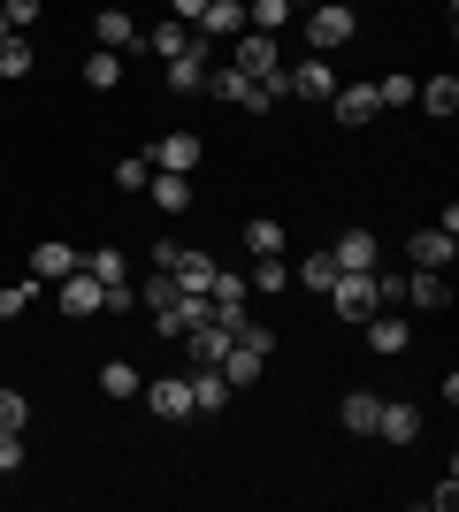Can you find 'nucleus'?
Segmentation results:
<instances>
[{
    "label": "nucleus",
    "mask_w": 459,
    "mask_h": 512,
    "mask_svg": "<svg viewBox=\"0 0 459 512\" xmlns=\"http://www.w3.org/2000/svg\"><path fill=\"white\" fill-rule=\"evenodd\" d=\"M31 421V398H23V390H8L0 383V428H23Z\"/></svg>",
    "instance_id": "e433bc0d"
},
{
    "label": "nucleus",
    "mask_w": 459,
    "mask_h": 512,
    "mask_svg": "<svg viewBox=\"0 0 459 512\" xmlns=\"http://www.w3.org/2000/svg\"><path fill=\"white\" fill-rule=\"evenodd\" d=\"M337 92V69L314 54V62H284V100H329Z\"/></svg>",
    "instance_id": "39448f33"
},
{
    "label": "nucleus",
    "mask_w": 459,
    "mask_h": 512,
    "mask_svg": "<svg viewBox=\"0 0 459 512\" xmlns=\"http://www.w3.org/2000/svg\"><path fill=\"white\" fill-rule=\"evenodd\" d=\"M360 329H368V352H375V360H398V352L414 344V329H406L398 314H383V306H375V314L360 321Z\"/></svg>",
    "instance_id": "f8f14e48"
},
{
    "label": "nucleus",
    "mask_w": 459,
    "mask_h": 512,
    "mask_svg": "<svg viewBox=\"0 0 459 512\" xmlns=\"http://www.w3.org/2000/svg\"><path fill=\"white\" fill-rule=\"evenodd\" d=\"M352 31H360V16H352L345 0H314V8H306V46H314V54L352 46Z\"/></svg>",
    "instance_id": "f03ea898"
},
{
    "label": "nucleus",
    "mask_w": 459,
    "mask_h": 512,
    "mask_svg": "<svg viewBox=\"0 0 459 512\" xmlns=\"http://www.w3.org/2000/svg\"><path fill=\"white\" fill-rule=\"evenodd\" d=\"M146 46H153V54H161V62H169V54H184V46H192V23H184V16L153 23V31H146Z\"/></svg>",
    "instance_id": "bb28decb"
},
{
    "label": "nucleus",
    "mask_w": 459,
    "mask_h": 512,
    "mask_svg": "<svg viewBox=\"0 0 459 512\" xmlns=\"http://www.w3.org/2000/svg\"><path fill=\"white\" fill-rule=\"evenodd\" d=\"M329 253H337V268H383V237L375 230H345Z\"/></svg>",
    "instance_id": "4468645a"
},
{
    "label": "nucleus",
    "mask_w": 459,
    "mask_h": 512,
    "mask_svg": "<svg viewBox=\"0 0 459 512\" xmlns=\"http://www.w3.org/2000/svg\"><path fill=\"white\" fill-rule=\"evenodd\" d=\"M322 299L337 306V314H345V321H368L375 306H383V291H375V268H345V276L329 283Z\"/></svg>",
    "instance_id": "7ed1b4c3"
},
{
    "label": "nucleus",
    "mask_w": 459,
    "mask_h": 512,
    "mask_svg": "<svg viewBox=\"0 0 459 512\" xmlns=\"http://www.w3.org/2000/svg\"><path fill=\"white\" fill-rule=\"evenodd\" d=\"M291 0H245V31H284Z\"/></svg>",
    "instance_id": "c756f323"
},
{
    "label": "nucleus",
    "mask_w": 459,
    "mask_h": 512,
    "mask_svg": "<svg viewBox=\"0 0 459 512\" xmlns=\"http://www.w3.org/2000/svg\"><path fill=\"white\" fill-rule=\"evenodd\" d=\"M238 390L222 383V367H192V413H222Z\"/></svg>",
    "instance_id": "412c9836"
},
{
    "label": "nucleus",
    "mask_w": 459,
    "mask_h": 512,
    "mask_svg": "<svg viewBox=\"0 0 459 512\" xmlns=\"http://www.w3.org/2000/svg\"><path fill=\"white\" fill-rule=\"evenodd\" d=\"M414 100H421V107H429V115H437V123H444V115H452V107H459V85H452V77H429V85H421Z\"/></svg>",
    "instance_id": "473e14b6"
},
{
    "label": "nucleus",
    "mask_w": 459,
    "mask_h": 512,
    "mask_svg": "<svg viewBox=\"0 0 459 512\" xmlns=\"http://www.w3.org/2000/svg\"><path fill=\"white\" fill-rule=\"evenodd\" d=\"M0 16H8V31H31V23H39V0H0Z\"/></svg>",
    "instance_id": "58836bf2"
},
{
    "label": "nucleus",
    "mask_w": 459,
    "mask_h": 512,
    "mask_svg": "<svg viewBox=\"0 0 459 512\" xmlns=\"http://www.w3.org/2000/svg\"><path fill=\"white\" fill-rule=\"evenodd\" d=\"M39 299V291H31V283H0V329H8V321L23 314V306Z\"/></svg>",
    "instance_id": "c9c22d12"
},
{
    "label": "nucleus",
    "mask_w": 459,
    "mask_h": 512,
    "mask_svg": "<svg viewBox=\"0 0 459 512\" xmlns=\"http://www.w3.org/2000/svg\"><path fill=\"white\" fill-rule=\"evenodd\" d=\"M238 344V321H215V314H199L192 329H184V352H192V367H222V352Z\"/></svg>",
    "instance_id": "20e7f679"
},
{
    "label": "nucleus",
    "mask_w": 459,
    "mask_h": 512,
    "mask_svg": "<svg viewBox=\"0 0 459 512\" xmlns=\"http://www.w3.org/2000/svg\"><path fill=\"white\" fill-rule=\"evenodd\" d=\"M69 268H85L77 245H31V276H39V283H62Z\"/></svg>",
    "instance_id": "6ab92c4d"
},
{
    "label": "nucleus",
    "mask_w": 459,
    "mask_h": 512,
    "mask_svg": "<svg viewBox=\"0 0 459 512\" xmlns=\"http://www.w3.org/2000/svg\"><path fill=\"white\" fill-rule=\"evenodd\" d=\"M100 390H108L115 406H131V398H138V367L131 360H108V367H100Z\"/></svg>",
    "instance_id": "cd10ccee"
},
{
    "label": "nucleus",
    "mask_w": 459,
    "mask_h": 512,
    "mask_svg": "<svg viewBox=\"0 0 459 512\" xmlns=\"http://www.w3.org/2000/svg\"><path fill=\"white\" fill-rule=\"evenodd\" d=\"M261 367H268V352L230 344V352H222V383H230V390H253V383H261Z\"/></svg>",
    "instance_id": "f3484780"
},
{
    "label": "nucleus",
    "mask_w": 459,
    "mask_h": 512,
    "mask_svg": "<svg viewBox=\"0 0 459 512\" xmlns=\"http://www.w3.org/2000/svg\"><path fill=\"white\" fill-rule=\"evenodd\" d=\"M207 92L215 100H230V107H268V92L245 77V69H230V62H207Z\"/></svg>",
    "instance_id": "0eeeda50"
},
{
    "label": "nucleus",
    "mask_w": 459,
    "mask_h": 512,
    "mask_svg": "<svg viewBox=\"0 0 459 512\" xmlns=\"http://www.w3.org/2000/svg\"><path fill=\"white\" fill-rule=\"evenodd\" d=\"M337 276H345V268H337V253H329V245H322V253H306V260H299V283L314 291V299H322V291H329Z\"/></svg>",
    "instance_id": "393cba45"
},
{
    "label": "nucleus",
    "mask_w": 459,
    "mask_h": 512,
    "mask_svg": "<svg viewBox=\"0 0 459 512\" xmlns=\"http://www.w3.org/2000/svg\"><path fill=\"white\" fill-rule=\"evenodd\" d=\"M375 436H383V444H414V436H421V413L406 406V398H391V406H375Z\"/></svg>",
    "instance_id": "2eb2a0df"
},
{
    "label": "nucleus",
    "mask_w": 459,
    "mask_h": 512,
    "mask_svg": "<svg viewBox=\"0 0 459 512\" xmlns=\"http://www.w3.org/2000/svg\"><path fill=\"white\" fill-rule=\"evenodd\" d=\"M245 245H253V253H284L291 237H284V222H276V214H253V222H245Z\"/></svg>",
    "instance_id": "c85d7f7f"
},
{
    "label": "nucleus",
    "mask_w": 459,
    "mask_h": 512,
    "mask_svg": "<svg viewBox=\"0 0 459 512\" xmlns=\"http://www.w3.org/2000/svg\"><path fill=\"white\" fill-rule=\"evenodd\" d=\"M199 8H207V0H169V16H184V23H199Z\"/></svg>",
    "instance_id": "79ce46f5"
},
{
    "label": "nucleus",
    "mask_w": 459,
    "mask_h": 512,
    "mask_svg": "<svg viewBox=\"0 0 459 512\" xmlns=\"http://www.w3.org/2000/svg\"><path fill=\"white\" fill-rule=\"evenodd\" d=\"M146 406L161 413V421H192V375H161V383H146Z\"/></svg>",
    "instance_id": "9b49d317"
},
{
    "label": "nucleus",
    "mask_w": 459,
    "mask_h": 512,
    "mask_svg": "<svg viewBox=\"0 0 459 512\" xmlns=\"http://www.w3.org/2000/svg\"><path fill=\"white\" fill-rule=\"evenodd\" d=\"M23 467V428H0V482Z\"/></svg>",
    "instance_id": "4c0bfd02"
},
{
    "label": "nucleus",
    "mask_w": 459,
    "mask_h": 512,
    "mask_svg": "<svg viewBox=\"0 0 459 512\" xmlns=\"http://www.w3.org/2000/svg\"><path fill=\"white\" fill-rule=\"evenodd\" d=\"M62 314H69V321L108 314V283H100V276H85V268H69V276H62Z\"/></svg>",
    "instance_id": "423d86ee"
},
{
    "label": "nucleus",
    "mask_w": 459,
    "mask_h": 512,
    "mask_svg": "<svg viewBox=\"0 0 459 512\" xmlns=\"http://www.w3.org/2000/svg\"><path fill=\"white\" fill-rule=\"evenodd\" d=\"M291 8H314V0H291Z\"/></svg>",
    "instance_id": "c03bdc74"
},
{
    "label": "nucleus",
    "mask_w": 459,
    "mask_h": 512,
    "mask_svg": "<svg viewBox=\"0 0 459 512\" xmlns=\"http://www.w3.org/2000/svg\"><path fill=\"white\" fill-rule=\"evenodd\" d=\"M108 314H138V291H131V283H108Z\"/></svg>",
    "instance_id": "ea45409f"
},
{
    "label": "nucleus",
    "mask_w": 459,
    "mask_h": 512,
    "mask_svg": "<svg viewBox=\"0 0 459 512\" xmlns=\"http://www.w3.org/2000/svg\"><path fill=\"white\" fill-rule=\"evenodd\" d=\"M0 39H8V16H0Z\"/></svg>",
    "instance_id": "37998d69"
},
{
    "label": "nucleus",
    "mask_w": 459,
    "mask_h": 512,
    "mask_svg": "<svg viewBox=\"0 0 459 512\" xmlns=\"http://www.w3.org/2000/svg\"><path fill=\"white\" fill-rule=\"evenodd\" d=\"M85 276H100V283H131V260H123V245H92V253H85Z\"/></svg>",
    "instance_id": "b1692460"
},
{
    "label": "nucleus",
    "mask_w": 459,
    "mask_h": 512,
    "mask_svg": "<svg viewBox=\"0 0 459 512\" xmlns=\"http://www.w3.org/2000/svg\"><path fill=\"white\" fill-rule=\"evenodd\" d=\"M146 176H153L146 153H123V161H115V184H123V192H146Z\"/></svg>",
    "instance_id": "f704fd0d"
},
{
    "label": "nucleus",
    "mask_w": 459,
    "mask_h": 512,
    "mask_svg": "<svg viewBox=\"0 0 459 512\" xmlns=\"http://www.w3.org/2000/svg\"><path fill=\"white\" fill-rule=\"evenodd\" d=\"M398 299L421 306V314H444V306H452V283H444V268H414V276L398 283Z\"/></svg>",
    "instance_id": "9d476101"
},
{
    "label": "nucleus",
    "mask_w": 459,
    "mask_h": 512,
    "mask_svg": "<svg viewBox=\"0 0 459 512\" xmlns=\"http://www.w3.org/2000/svg\"><path fill=\"white\" fill-rule=\"evenodd\" d=\"M329 107H337V123H368V115H375V85H345V92H329Z\"/></svg>",
    "instance_id": "a878e982"
},
{
    "label": "nucleus",
    "mask_w": 459,
    "mask_h": 512,
    "mask_svg": "<svg viewBox=\"0 0 459 512\" xmlns=\"http://www.w3.org/2000/svg\"><path fill=\"white\" fill-rule=\"evenodd\" d=\"M92 31H100V46H108V54H123V46H146V31H138L131 8H100V23H92Z\"/></svg>",
    "instance_id": "dca6fc26"
},
{
    "label": "nucleus",
    "mask_w": 459,
    "mask_h": 512,
    "mask_svg": "<svg viewBox=\"0 0 459 512\" xmlns=\"http://www.w3.org/2000/svg\"><path fill=\"white\" fill-rule=\"evenodd\" d=\"M452 505H459V482H452V474H444L437 490H429V512H452Z\"/></svg>",
    "instance_id": "a19ab883"
},
{
    "label": "nucleus",
    "mask_w": 459,
    "mask_h": 512,
    "mask_svg": "<svg viewBox=\"0 0 459 512\" xmlns=\"http://www.w3.org/2000/svg\"><path fill=\"white\" fill-rule=\"evenodd\" d=\"M284 283H291L284 253H253V291H268V299H276V291H284Z\"/></svg>",
    "instance_id": "2f4dec72"
},
{
    "label": "nucleus",
    "mask_w": 459,
    "mask_h": 512,
    "mask_svg": "<svg viewBox=\"0 0 459 512\" xmlns=\"http://www.w3.org/2000/svg\"><path fill=\"white\" fill-rule=\"evenodd\" d=\"M192 31H199V39H207V46H230V39H238V31H245V0H207Z\"/></svg>",
    "instance_id": "1a4fd4ad"
},
{
    "label": "nucleus",
    "mask_w": 459,
    "mask_h": 512,
    "mask_svg": "<svg viewBox=\"0 0 459 512\" xmlns=\"http://www.w3.org/2000/svg\"><path fill=\"white\" fill-rule=\"evenodd\" d=\"M85 85H92V92H115V85H123V54H108V46H100V54L85 62Z\"/></svg>",
    "instance_id": "7c9ffc66"
},
{
    "label": "nucleus",
    "mask_w": 459,
    "mask_h": 512,
    "mask_svg": "<svg viewBox=\"0 0 459 512\" xmlns=\"http://www.w3.org/2000/svg\"><path fill=\"white\" fill-rule=\"evenodd\" d=\"M31 69H39V54H31V39H23V31H8V39H0V85H23Z\"/></svg>",
    "instance_id": "4be33fe9"
},
{
    "label": "nucleus",
    "mask_w": 459,
    "mask_h": 512,
    "mask_svg": "<svg viewBox=\"0 0 459 512\" xmlns=\"http://www.w3.org/2000/svg\"><path fill=\"white\" fill-rule=\"evenodd\" d=\"M414 77H406V69H391V77H383V85H375V107H414Z\"/></svg>",
    "instance_id": "72a5a7b5"
},
{
    "label": "nucleus",
    "mask_w": 459,
    "mask_h": 512,
    "mask_svg": "<svg viewBox=\"0 0 459 512\" xmlns=\"http://www.w3.org/2000/svg\"><path fill=\"white\" fill-rule=\"evenodd\" d=\"M452 253H459V245L444 230H414V237H406V260H414V268H452Z\"/></svg>",
    "instance_id": "aec40b11"
},
{
    "label": "nucleus",
    "mask_w": 459,
    "mask_h": 512,
    "mask_svg": "<svg viewBox=\"0 0 459 512\" xmlns=\"http://www.w3.org/2000/svg\"><path fill=\"white\" fill-rule=\"evenodd\" d=\"M375 406H383L375 390H345V406H337V421H345L352 436H375Z\"/></svg>",
    "instance_id": "5701e85b"
},
{
    "label": "nucleus",
    "mask_w": 459,
    "mask_h": 512,
    "mask_svg": "<svg viewBox=\"0 0 459 512\" xmlns=\"http://www.w3.org/2000/svg\"><path fill=\"white\" fill-rule=\"evenodd\" d=\"M146 161H153V169H176V176H192V169H199V138H192V130H169V138H161V146H153Z\"/></svg>",
    "instance_id": "ddd939ff"
},
{
    "label": "nucleus",
    "mask_w": 459,
    "mask_h": 512,
    "mask_svg": "<svg viewBox=\"0 0 459 512\" xmlns=\"http://www.w3.org/2000/svg\"><path fill=\"white\" fill-rule=\"evenodd\" d=\"M169 276H176V291H192V299H207V283H215V253H207V245H176Z\"/></svg>",
    "instance_id": "6e6552de"
},
{
    "label": "nucleus",
    "mask_w": 459,
    "mask_h": 512,
    "mask_svg": "<svg viewBox=\"0 0 459 512\" xmlns=\"http://www.w3.org/2000/svg\"><path fill=\"white\" fill-rule=\"evenodd\" d=\"M222 62H230V69H245V77H253V85L268 92V107L284 100V46H276V31H238Z\"/></svg>",
    "instance_id": "f257e3e1"
},
{
    "label": "nucleus",
    "mask_w": 459,
    "mask_h": 512,
    "mask_svg": "<svg viewBox=\"0 0 459 512\" xmlns=\"http://www.w3.org/2000/svg\"><path fill=\"white\" fill-rule=\"evenodd\" d=\"M146 192H153V207H161V214H184V207H192V176L153 169V176H146Z\"/></svg>",
    "instance_id": "a211bd4d"
}]
</instances>
